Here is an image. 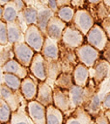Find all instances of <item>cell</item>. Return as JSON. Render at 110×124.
Returning <instances> with one entry per match:
<instances>
[{"label": "cell", "instance_id": "29", "mask_svg": "<svg viewBox=\"0 0 110 124\" xmlns=\"http://www.w3.org/2000/svg\"><path fill=\"white\" fill-rule=\"evenodd\" d=\"M84 108L95 118L102 111V100H100V97L97 93H96L93 98L84 106Z\"/></svg>", "mask_w": 110, "mask_h": 124}, {"label": "cell", "instance_id": "24", "mask_svg": "<svg viewBox=\"0 0 110 124\" xmlns=\"http://www.w3.org/2000/svg\"><path fill=\"white\" fill-rule=\"evenodd\" d=\"M17 20L19 21L20 25L22 24V22H24L27 27L29 25H32V24H37L38 10L33 8V7H27L26 6L25 9H23L22 11L19 12Z\"/></svg>", "mask_w": 110, "mask_h": 124}, {"label": "cell", "instance_id": "14", "mask_svg": "<svg viewBox=\"0 0 110 124\" xmlns=\"http://www.w3.org/2000/svg\"><path fill=\"white\" fill-rule=\"evenodd\" d=\"M64 124H96V121L84 107H79L71 111Z\"/></svg>", "mask_w": 110, "mask_h": 124}, {"label": "cell", "instance_id": "39", "mask_svg": "<svg viewBox=\"0 0 110 124\" xmlns=\"http://www.w3.org/2000/svg\"><path fill=\"white\" fill-rule=\"evenodd\" d=\"M47 3H48V7L55 13H57V11L59 10V7H58V4H57V0H47Z\"/></svg>", "mask_w": 110, "mask_h": 124}, {"label": "cell", "instance_id": "16", "mask_svg": "<svg viewBox=\"0 0 110 124\" xmlns=\"http://www.w3.org/2000/svg\"><path fill=\"white\" fill-rule=\"evenodd\" d=\"M67 25H68L67 22H65L55 15L54 16L51 17V19L48 22L47 29H46V36H49L52 39H55L61 42L63 32L67 27Z\"/></svg>", "mask_w": 110, "mask_h": 124}, {"label": "cell", "instance_id": "38", "mask_svg": "<svg viewBox=\"0 0 110 124\" xmlns=\"http://www.w3.org/2000/svg\"><path fill=\"white\" fill-rule=\"evenodd\" d=\"M102 56L104 59H106L107 61L110 62V40L108 41L105 48L102 50Z\"/></svg>", "mask_w": 110, "mask_h": 124}, {"label": "cell", "instance_id": "45", "mask_svg": "<svg viewBox=\"0 0 110 124\" xmlns=\"http://www.w3.org/2000/svg\"><path fill=\"white\" fill-rule=\"evenodd\" d=\"M1 124H3V123H1ZM5 124H9V123H5Z\"/></svg>", "mask_w": 110, "mask_h": 124}, {"label": "cell", "instance_id": "44", "mask_svg": "<svg viewBox=\"0 0 110 124\" xmlns=\"http://www.w3.org/2000/svg\"><path fill=\"white\" fill-rule=\"evenodd\" d=\"M104 112H105V114L107 115V117H108V119L110 120V110H105Z\"/></svg>", "mask_w": 110, "mask_h": 124}, {"label": "cell", "instance_id": "7", "mask_svg": "<svg viewBox=\"0 0 110 124\" xmlns=\"http://www.w3.org/2000/svg\"><path fill=\"white\" fill-rule=\"evenodd\" d=\"M13 50L14 53V58L23 66L29 68L36 51L24 41L14 43L13 45Z\"/></svg>", "mask_w": 110, "mask_h": 124}, {"label": "cell", "instance_id": "4", "mask_svg": "<svg viewBox=\"0 0 110 124\" xmlns=\"http://www.w3.org/2000/svg\"><path fill=\"white\" fill-rule=\"evenodd\" d=\"M45 40V35L37 24L29 25L24 32V42L28 44L36 52H41Z\"/></svg>", "mask_w": 110, "mask_h": 124}, {"label": "cell", "instance_id": "11", "mask_svg": "<svg viewBox=\"0 0 110 124\" xmlns=\"http://www.w3.org/2000/svg\"><path fill=\"white\" fill-rule=\"evenodd\" d=\"M20 91H14L8 87L5 84L0 85V97L1 99L5 100L8 105L11 107L13 112L17 110L19 107L22 105V94L19 93Z\"/></svg>", "mask_w": 110, "mask_h": 124}, {"label": "cell", "instance_id": "27", "mask_svg": "<svg viewBox=\"0 0 110 124\" xmlns=\"http://www.w3.org/2000/svg\"><path fill=\"white\" fill-rule=\"evenodd\" d=\"M18 15H19V10L17 9L15 3L12 1L3 6V16L1 17V20L5 22L15 21L18 18Z\"/></svg>", "mask_w": 110, "mask_h": 124}, {"label": "cell", "instance_id": "13", "mask_svg": "<svg viewBox=\"0 0 110 124\" xmlns=\"http://www.w3.org/2000/svg\"><path fill=\"white\" fill-rule=\"evenodd\" d=\"M41 53L47 61H57L60 58V42L52 39L49 36H45L44 44Z\"/></svg>", "mask_w": 110, "mask_h": 124}, {"label": "cell", "instance_id": "15", "mask_svg": "<svg viewBox=\"0 0 110 124\" xmlns=\"http://www.w3.org/2000/svg\"><path fill=\"white\" fill-rule=\"evenodd\" d=\"M53 105L60 108L64 113L71 110L69 90H64L57 86L53 87Z\"/></svg>", "mask_w": 110, "mask_h": 124}, {"label": "cell", "instance_id": "18", "mask_svg": "<svg viewBox=\"0 0 110 124\" xmlns=\"http://www.w3.org/2000/svg\"><path fill=\"white\" fill-rule=\"evenodd\" d=\"M1 72L14 74V75L19 77L21 79L25 78L29 75L28 67L23 66L15 58H13V59L9 60L7 63H5L3 66H1Z\"/></svg>", "mask_w": 110, "mask_h": 124}, {"label": "cell", "instance_id": "1", "mask_svg": "<svg viewBox=\"0 0 110 124\" xmlns=\"http://www.w3.org/2000/svg\"><path fill=\"white\" fill-rule=\"evenodd\" d=\"M96 83L94 82L93 78L90 79L89 83L85 86H78L73 85L69 90V98H70V106H71V111L79 107H84L96 93Z\"/></svg>", "mask_w": 110, "mask_h": 124}, {"label": "cell", "instance_id": "3", "mask_svg": "<svg viewBox=\"0 0 110 124\" xmlns=\"http://www.w3.org/2000/svg\"><path fill=\"white\" fill-rule=\"evenodd\" d=\"M76 55L80 63L86 65L89 68L95 66L96 62L100 57V51L91 46L90 44H83L75 49Z\"/></svg>", "mask_w": 110, "mask_h": 124}, {"label": "cell", "instance_id": "41", "mask_svg": "<svg viewBox=\"0 0 110 124\" xmlns=\"http://www.w3.org/2000/svg\"><path fill=\"white\" fill-rule=\"evenodd\" d=\"M14 2L15 3V5H16L17 9L19 10V12H20V11H22L23 9H25V8H26L25 3L23 2V0H14Z\"/></svg>", "mask_w": 110, "mask_h": 124}, {"label": "cell", "instance_id": "37", "mask_svg": "<svg viewBox=\"0 0 110 124\" xmlns=\"http://www.w3.org/2000/svg\"><path fill=\"white\" fill-rule=\"evenodd\" d=\"M102 107L105 110H110V92H108L104 96L102 100Z\"/></svg>", "mask_w": 110, "mask_h": 124}, {"label": "cell", "instance_id": "28", "mask_svg": "<svg viewBox=\"0 0 110 124\" xmlns=\"http://www.w3.org/2000/svg\"><path fill=\"white\" fill-rule=\"evenodd\" d=\"M21 81L22 79L14 74L1 72V84H5L14 91H20Z\"/></svg>", "mask_w": 110, "mask_h": 124}, {"label": "cell", "instance_id": "33", "mask_svg": "<svg viewBox=\"0 0 110 124\" xmlns=\"http://www.w3.org/2000/svg\"><path fill=\"white\" fill-rule=\"evenodd\" d=\"M14 57V53L13 50V45L11 46H6L5 49L3 46H1V66H3L5 63H7L9 60L13 59Z\"/></svg>", "mask_w": 110, "mask_h": 124}, {"label": "cell", "instance_id": "8", "mask_svg": "<svg viewBox=\"0 0 110 124\" xmlns=\"http://www.w3.org/2000/svg\"><path fill=\"white\" fill-rule=\"evenodd\" d=\"M59 60L62 65V71L66 72V73H70V74H72L75 66L79 63V60H78L75 50L66 47L61 42H60V58H59Z\"/></svg>", "mask_w": 110, "mask_h": 124}, {"label": "cell", "instance_id": "40", "mask_svg": "<svg viewBox=\"0 0 110 124\" xmlns=\"http://www.w3.org/2000/svg\"><path fill=\"white\" fill-rule=\"evenodd\" d=\"M71 3H72V0H57V4L59 8L64 6H70Z\"/></svg>", "mask_w": 110, "mask_h": 124}, {"label": "cell", "instance_id": "34", "mask_svg": "<svg viewBox=\"0 0 110 124\" xmlns=\"http://www.w3.org/2000/svg\"><path fill=\"white\" fill-rule=\"evenodd\" d=\"M0 44L1 46H7L9 44L7 22L0 20Z\"/></svg>", "mask_w": 110, "mask_h": 124}, {"label": "cell", "instance_id": "12", "mask_svg": "<svg viewBox=\"0 0 110 124\" xmlns=\"http://www.w3.org/2000/svg\"><path fill=\"white\" fill-rule=\"evenodd\" d=\"M27 111L35 124H46V107L38 102L36 99L28 101Z\"/></svg>", "mask_w": 110, "mask_h": 124}, {"label": "cell", "instance_id": "2", "mask_svg": "<svg viewBox=\"0 0 110 124\" xmlns=\"http://www.w3.org/2000/svg\"><path fill=\"white\" fill-rule=\"evenodd\" d=\"M85 37L86 36L81 31H79L73 24H68L63 32L61 43L66 47L75 50L77 47L84 44Z\"/></svg>", "mask_w": 110, "mask_h": 124}, {"label": "cell", "instance_id": "10", "mask_svg": "<svg viewBox=\"0 0 110 124\" xmlns=\"http://www.w3.org/2000/svg\"><path fill=\"white\" fill-rule=\"evenodd\" d=\"M40 80L34 77L33 75H28L25 78L21 81L20 86V93L22 94L25 101H32L35 100L38 94V87H39Z\"/></svg>", "mask_w": 110, "mask_h": 124}, {"label": "cell", "instance_id": "36", "mask_svg": "<svg viewBox=\"0 0 110 124\" xmlns=\"http://www.w3.org/2000/svg\"><path fill=\"white\" fill-rule=\"evenodd\" d=\"M100 25H101V27L104 29L105 33L107 34V36H108V38H109V40H110V16H108V17L102 19Z\"/></svg>", "mask_w": 110, "mask_h": 124}, {"label": "cell", "instance_id": "43", "mask_svg": "<svg viewBox=\"0 0 110 124\" xmlns=\"http://www.w3.org/2000/svg\"><path fill=\"white\" fill-rule=\"evenodd\" d=\"M90 3H92V4H99L102 0H88Z\"/></svg>", "mask_w": 110, "mask_h": 124}, {"label": "cell", "instance_id": "6", "mask_svg": "<svg viewBox=\"0 0 110 124\" xmlns=\"http://www.w3.org/2000/svg\"><path fill=\"white\" fill-rule=\"evenodd\" d=\"M79 31H81L85 36L96 24L91 13L85 9L75 10V14L71 22Z\"/></svg>", "mask_w": 110, "mask_h": 124}, {"label": "cell", "instance_id": "9", "mask_svg": "<svg viewBox=\"0 0 110 124\" xmlns=\"http://www.w3.org/2000/svg\"><path fill=\"white\" fill-rule=\"evenodd\" d=\"M30 73L36 77L40 81H46L47 73H46V60L41 52H36L34 58L29 67Z\"/></svg>", "mask_w": 110, "mask_h": 124}, {"label": "cell", "instance_id": "31", "mask_svg": "<svg viewBox=\"0 0 110 124\" xmlns=\"http://www.w3.org/2000/svg\"><path fill=\"white\" fill-rule=\"evenodd\" d=\"M74 14H75V11L71 6H64V7L59 8V10L56 13V16H59L65 22L70 23L72 22Z\"/></svg>", "mask_w": 110, "mask_h": 124}, {"label": "cell", "instance_id": "32", "mask_svg": "<svg viewBox=\"0 0 110 124\" xmlns=\"http://www.w3.org/2000/svg\"><path fill=\"white\" fill-rule=\"evenodd\" d=\"M13 110L11 108V107L8 105V103L0 98V122L5 124V123H9L11 120V116H12Z\"/></svg>", "mask_w": 110, "mask_h": 124}, {"label": "cell", "instance_id": "23", "mask_svg": "<svg viewBox=\"0 0 110 124\" xmlns=\"http://www.w3.org/2000/svg\"><path fill=\"white\" fill-rule=\"evenodd\" d=\"M56 15L55 12H53L49 7L48 8H41L38 10V20H37V26L41 29V31L46 36V29L49 20L52 16Z\"/></svg>", "mask_w": 110, "mask_h": 124}, {"label": "cell", "instance_id": "17", "mask_svg": "<svg viewBox=\"0 0 110 124\" xmlns=\"http://www.w3.org/2000/svg\"><path fill=\"white\" fill-rule=\"evenodd\" d=\"M94 68V75H93V80L96 83V85H99L105 78L110 74V62L106 59H98Z\"/></svg>", "mask_w": 110, "mask_h": 124}, {"label": "cell", "instance_id": "19", "mask_svg": "<svg viewBox=\"0 0 110 124\" xmlns=\"http://www.w3.org/2000/svg\"><path fill=\"white\" fill-rule=\"evenodd\" d=\"M36 100L47 107L53 104V87L46 81H40Z\"/></svg>", "mask_w": 110, "mask_h": 124}, {"label": "cell", "instance_id": "20", "mask_svg": "<svg viewBox=\"0 0 110 124\" xmlns=\"http://www.w3.org/2000/svg\"><path fill=\"white\" fill-rule=\"evenodd\" d=\"M89 76H90L89 67H87L86 65L79 62L75 66V68L72 72V78H73L74 84L78 85V86L85 87L90 81Z\"/></svg>", "mask_w": 110, "mask_h": 124}, {"label": "cell", "instance_id": "35", "mask_svg": "<svg viewBox=\"0 0 110 124\" xmlns=\"http://www.w3.org/2000/svg\"><path fill=\"white\" fill-rule=\"evenodd\" d=\"M95 121H96V124H110V120L108 119L107 115L103 111H101L97 116L95 117Z\"/></svg>", "mask_w": 110, "mask_h": 124}, {"label": "cell", "instance_id": "42", "mask_svg": "<svg viewBox=\"0 0 110 124\" xmlns=\"http://www.w3.org/2000/svg\"><path fill=\"white\" fill-rule=\"evenodd\" d=\"M12 1H14V0H0V5H1V6H4V5H6L7 3L12 2Z\"/></svg>", "mask_w": 110, "mask_h": 124}, {"label": "cell", "instance_id": "25", "mask_svg": "<svg viewBox=\"0 0 110 124\" xmlns=\"http://www.w3.org/2000/svg\"><path fill=\"white\" fill-rule=\"evenodd\" d=\"M63 71H62V65H61L60 60H57V61H47L46 60V73H47L46 82L49 83V81H51L52 87H54L53 84H55L56 78Z\"/></svg>", "mask_w": 110, "mask_h": 124}, {"label": "cell", "instance_id": "30", "mask_svg": "<svg viewBox=\"0 0 110 124\" xmlns=\"http://www.w3.org/2000/svg\"><path fill=\"white\" fill-rule=\"evenodd\" d=\"M73 85H74V81H73L72 74L66 72H62L58 76L54 84V86H57L64 90H69Z\"/></svg>", "mask_w": 110, "mask_h": 124}, {"label": "cell", "instance_id": "22", "mask_svg": "<svg viewBox=\"0 0 110 124\" xmlns=\"http://www.w3.org/2000/svg\"><path fill=\"white\" fill-rule=\"evenodd\" d=\"M9 124H35L27 111V105H21L19 108L12 113Z\"/></svg>", "mask_w": 110, "mask_h": 124}, {"label": "cell", "instance_id": "26", "mask_svg": "<svg viewBox=\"0 0 110 124\" xmlns=\"http://www.w3.org/2000/svg\"><path fill=\"white\" fill-rule=\"evenodd\" d=\"M46 124H64V112L53 104L46 107Z\"/></svg>", "mask_w": 110, "mask_h": 124}, {"label": "cell", "instance_id": "21", "mask_svg": "<svg viewBox=\"0 0 110 124\" xmlns=\"http://www.w3.org/2000/svg\"><path fill=\"white\" fill-rule=\"evenodd\" d=\"M7 28L10 45H14V43L24 41V32L18 20L7 22Z\"/></svg>", "mask_w": 110, "mask_h": 124}, {"label": "cell", "instance_id": "5", "mask_svg": "<svg viewBox=\"0 0 110 124\" xmlns=\"http://www.w3.org/2000/svg\"><path fill=\"white\" fill-rule=\"evenodd\" d=\"M86 40L88 44L102 52L109 41V38L105 33L104 29L101 27V25L95 24L86 35Z\"/></svg>", "mask_w": 110, "mask_h": 124}]
</instances>
